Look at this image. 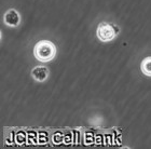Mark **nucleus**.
<instances>
[{"label":"nucleus","mask_w":151,"mask_h":149,"mask_svg":"<svg viewBox=\"0 0 151 149\" xmlns=\"http://www.w3.org/2000/svg\"><path fill=\"white\" fill-rule=\"evenodd\" d=\"M34 55L40 62H50L56 55V47L53 42L49 40H41L37 42V45L34 48Z\"/></svg>","instance_id":"obj_1"},{"label":"nucleus","mask_w":151,"mask_h":149,"mask_svg":"<svg viewBox=\"0 0 151 149\" xmlns=\"http://www.w3.org/2000/svg\"><path fill=\"white\" fill-rule=\"evenodd\" d=\"M97 37L103 42H109L116 37V30L113 26L108 23H101L97 28Z\"/></svg>","instance_id":"obj_2"},{"label":"nucleus","mask_w":151,"mask_h":149,"mask_svg":"<svg viewBox=\"0 0 151 149\" xmlns=\"http://www.w3.org/2000/svg\"><path fill=\"white\" fill-rule=\"evenodd\" d=\"M3 22L6 23V25L10 27H17L21 22V17H19V12L14 9H10L4 13L3 16Z\"/></svg>","instance_id":"obj_3"},{"label":"nucleus","mask_w":151,"mask_h":149,"mask_svg":"<svg viewBox=\"0 0 151 149\" xmlns=\"http://www.w3.org/2000/svg\"><path fill=\"white\" fill-rule=\"evenodd\" d=\"M49 69L45 66H36L32 71V77L36 81L43 82L49 77Z\"/></svg>","instance_id":"obj_4"},{"label":"nucleus","mask_w":151,"mask_h":149,"mask_svg":"<svg viewBox=\"0 0 151 149\" xmlns=\"http://www.w3.org/2000/svg\"><path fill=\"white\" fill-rule=\"evenodd\" d=\"M140 68L144 75L151 77V57H146L145 60H142Z\"/></svg>","instance_id":"obj_5"}]
</instances>
